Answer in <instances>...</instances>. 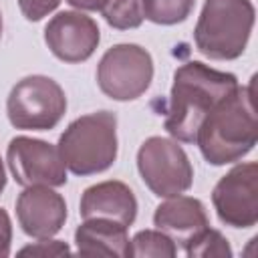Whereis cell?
I'll return each instance as SVG.
<instances>
[{
	"mask_svg": "<svg viewBox=\"0 0 258 258\" xmlns=\"http://www.w3.org/2000/svg\"><path fill=\"white\" fill-rule=\"evenodd\" d=\"M238 79L232 73L212 69L202 60H187L173 73L165 131L179 143H194L206 115L234 89Z\"/></svg>",
	"mask_w": 258,
	"mask_h": 258,
	"instance_id": "6da1fadb",
	"label": "cell"
},
{
	"mask_svg": "<svg viewBox=\"0 0 258 258\" xmlns=\"http://www.w3.org/2000/svg\"><path fill=\"white\" fill-rule=\"evenodd\" d=\"M258 141L254 79L236 87L202 121L196 145L210 165H228L246 157Z\"/></svg>",
	"mask_w": 258,
	"mask_h": 258,
	"instance_id": "7a4b0ae2",
	"label": "cell"
},
{
	"mask_svg": "<svg viewBox=\"0 0 258 258\" xmlns=\"http://www.w3.org/2000/svg\"><path fill=\"white\" fill-rule=\"evenodd\" d=\"M58 153L67 169L87 177L107 171L119 151L117 115L111 111H95L77 117L58 137Z\"/></svg>",
	"mask_w": 258,
	"mask_h": 258,
	"instance_id": "3957f363",
	"label": "cell"
},
{
	"mask_svg": "<svg viewBox=\"0 0 258 258\" xmlns=\"http://www.w3.org/2000/svg\"><path fill=\"white\" fill-rule=\"evenodd\" d=\"M254 20L252 0H206L194 28L196 48L212 60H234L244 54Z\"/></svg>",
	"mask_w": 258,
	"mask_h": 258,
	"instance_id": "277c9868",
	"label": "cell"
},
{
	"mask_svg": "<svg viewBox=\"0 0 258 258\" xmlns=\"http://www.w3.org/2000/svg\"><path fill=\"white\" fill-rule=\"evenodd\" d=\"M67 113L62 87L46 75H28L8 93L6 115L12 127L22 131H50Z\"/></svg>",
	"mask_w": 258,
	"mask_h": 258,
	"instance_id": "5b68a950",
	"label": "cell"
},
{
	"mask_svg": "<svg viewBox=\"0 0 258 258\" xmlns=\"http://www.w3.org/2000/svg\"><path fill=\"white\" fill-rule=\"evenodd\" d=\"M137 171L157 198L185 194L194 183V167L179 145L169 137L151 135L137 149Z\"/></svg>",
	"mask_w": 258,
	"mask_h": 258,
	"instance_id": "8992f818",
	"label": "cell"
},
{
	"mask_svg": "<svg viewBox=\"0 0 258 258\" xmlns=\"http://www.w3.org/2000/svg\"><path fill=\"white\" fill-rule=\"evenodd\" d=\"M153 81V58L135 42H121L105 50L97 64V85L113 101L139 99Z\"/></svg>",
	"mask_w": 258,
	"mask_h": 258,
	"instance_id": "52a82bcc",
	"label": "cell"
},
{
	"mask_svg": "<svg viewBox=\"0 0 258 258\" xmlns=\"http://www.w3.org/2000/svg\"><path fill=\"white\" fill-rule=\"evenodd\" d=\"M218 220L230 228H252L258 224V163H236L212 189Z\"/></svg>",
	"mask_w": 258,
	"mask_h": 258,
	"instance_id": "ba28073f",
	"label": "cell"
},
{
	"mask_svg": "<svg viewBox=\"0 0 258 258\" xmlns=\"http://www.w3.org/2000/svg\"><path fill=\"white\" fill-rule=\"evenodd\" d=\"M6 163L14 181L22 187L50 185L60 187L67 183V165L58 147L36 137L16 135L6 147Z\"/></svg>",
	"mask_w": 258,
	"mask_h": 258,
	"instance_id": "9c48e42d",
	"label": "cell"
},
{
	"mask_svg": "<svg viewBox=\"0 0 258 258\" xmlns=\"http://www.w3.org/2000/svg\"><path fill=\"white\" fill-rule=\"evenodd\" d=\"M48 50L62 62L77 64L93 56L101 42V30L95 18L77 10H62L44 26Z\"/></svg>",
	"mask_w": 258,
	"mask_h": 258,
	"instance_id": "30bf717a",
	"label": "cell"
},
{
	"mask_svg": "<svg viewBox=\"0 0 258 258\" xmlns=\"http://www.w3.org/2000/svg\"><path fill=\"white\" fill-rule=\"evenodd\" d=\"M67 202L50 185H28L16 198V220L30 238H52L67 222Z\"/></svg>",
	"mask_w": 258,
	"mask_h": 258,
	"instance_id": "8fae6325",
	"label": "cell"
},
{
	"mask_svg": "<svg viewBox=\"0 0 258 258\" xmlns=\"http://www.w3.org/2000/svg\"><path fill=\"white\" fill-rule=\"evenodd\" d=\"M153 226L167 234L175 246L185 248L210 226V220L206 206L198 198L179 194L165 198V202L155 208Z\"/></svg>",
	"mask_w": 258,
	"mask_h": 258,
	"instance_id": "7c38bea8",
	"label": "cell"
},
{
	"mask_svg": "<svg viewBox=\"0 0 258 258\" xmlns=\"http://www.w3.org/2000/svg\"><path fill=\"white\" fill-rule=\"evenodd\" d=\"M137 210L139 206L133 189L119 179H107L89 185L83 191L79 204V214L83 220L103 218L113 220L125 228H129L135 222Z\"/></svg>",
	"mask_w": 258,
	"mask_h": 258,
	"instance_id": "4fadbf2b",
	"label": "cell"
},
{
	"mask_svg": "<svg viewBox=\"0 0 258 258\" xmlns=\"http://www.w3.org/2000/svg\"><path fill=\"white\" fill-rule=\"evenodd\" d=\"M75 244L81 256H131L127 228L103 218H89L75 230Z\"/></svg>",
	"mask_w": 258,
	"mask_h": 258,
	"instance_id": "5bb4252c",
	"label": "cell"
},
{
	"mask_svg": "<svg viewBox=\"0 0 258 258\" xmlns=\"http://www.w3.org/2000/svg\"><path fill=\"white\" fill-rule=\"evenodd\" d=\"M143 4V18L153 24L173 26L191 14L196 0H141Z\"/></svg>",
	"mask_w": 258,
	"mask_h": 258,
	"instance_id": "9a60e30c",
	"label": "cell"
},
{
	"mask_svg": "<svg viewBox=\"0 0 258 258\" xmlns=\"http://www.w3.org/2000/svg\"><path fill=\"white\" fill-rule=\"evenodd\" d=\"M177 254L175 242L161 230H139L131 238V256L137 258H173Z\"/></svg>",
	"mask_w": 258,
	"mask_h": 258,
	"instance_id": "2e32d148",
	"label": "cell"
},
{
	"mask_svg": "<svg viewBox=\"0 0 258 258\" xmlns=\"http://www.w3.org/2000/svg\"><path fill=\"white\" fill-rule=\"evenodd\" d=\"M105 22L115 30H131L143 24L141 0H109L101 10Z\"/></svg>",
	"mask_w": 258,
	"mask_h": 258,
	"instance_id": "e0dca14e",
	"label": "cell"
},
{
	"mask_svg": "<svg viewBox=\"0 0 258 258\" xmlns=\"http://www.w3.org/2000/svg\"><path fill=\"white\" fill-rule=\"evenodd\" d=\"M183 252L189 258H230L234 254L228 238L220 230H214L210 226L194 242H189Z\"/></svg>",
	"mask_w": 258,
	"mask_h": 258,
	"instance_id": "ac0fdd59",
	"label": "cell"
},
{
	"mask_svg": "<svg viewBox=\"0 0 258 258\" xmlns=\"http://www.w3.org/2000/svg\"><path fill=\"white\" fill-rule=\"evenodd\" d=\"M18 254L20 256H26V254H30V256H64V254H71V248L62 240L38 238V242L20 248Z\"/></svg>",
	"mask_w": 258,
	"mask_h": 258,
	"instance_id": "d6986e66",
	"label": "cell"
},
{
	"mask_svg": "<svg viewBox=\"0 0 258 258\" xmlns=\"http://www.w3.org/2000/svg\"><path fill=\"white\" fill-rule=\"evenodd\" d=\"M62 0H18L22 16L30 22H38L60 6Z\"/></svg>",
	"mask_w": 258,
	"mask_h": 258,
	"instance_id": "ffe728a7",
	"label": "cell"
},
{
	"mask_svg": "<svg viewBox=\"0 0 258 258\" xmlns=\"http://www.w3.org/2000/svg\"><path fill=\"white\" fill-rule=\"evenodd\" d=\"M12 246V222L4 208H0V258L10 256Z\"/></svg>",
	"mask_w": 258,
	"mask_h": 258,
	"instance_id": "44dd1931",
	"label": "cell"
},
{
	"mask_svg": "<svg viewBox=\"0 0 258 258\" xmlns=\"http://www.w3.org/2000/svg\"><path fill=\"white\" fill-rule=\"evenodd\" d=\"M73 8L77 10H85V12H101L103 6L109 2V0H67Z\"/></svg>",
	"mask_w": 258,
	"mask_h": 258,
	"instance_id": "7402d4cb",
	"label": "cell"
},
{
	"mask_svg": "<svg viewBox=\"0 0 258 258\" xmlns=\"http://www.w3.org/2000/svg\"><path fill=\"white\" fill-rule=\"evenodd\" d=\"M6 169H4V161H2V157H0V194L4 191V187H6Z\"/></svg>",
	"mask_w": 258,
	"mask_h": 258,
	"instance_id": "603a6c76",
	"label": "cell"
},
{
	"mask_svg": "<svg viewBox=\"0 0 258 258\" xmlns=\"http://www.w3.org/2000/svg\"><path fill=\"white\" fill-rule=\"evenodd\" d=\"M0 38H2V14H0Z\"/></svg>",
	"mask_w": 258,
	"mask_h": 258,
	"instance_id": "cb8c5ba5",
	"label": "cell"
}]
</instances>
